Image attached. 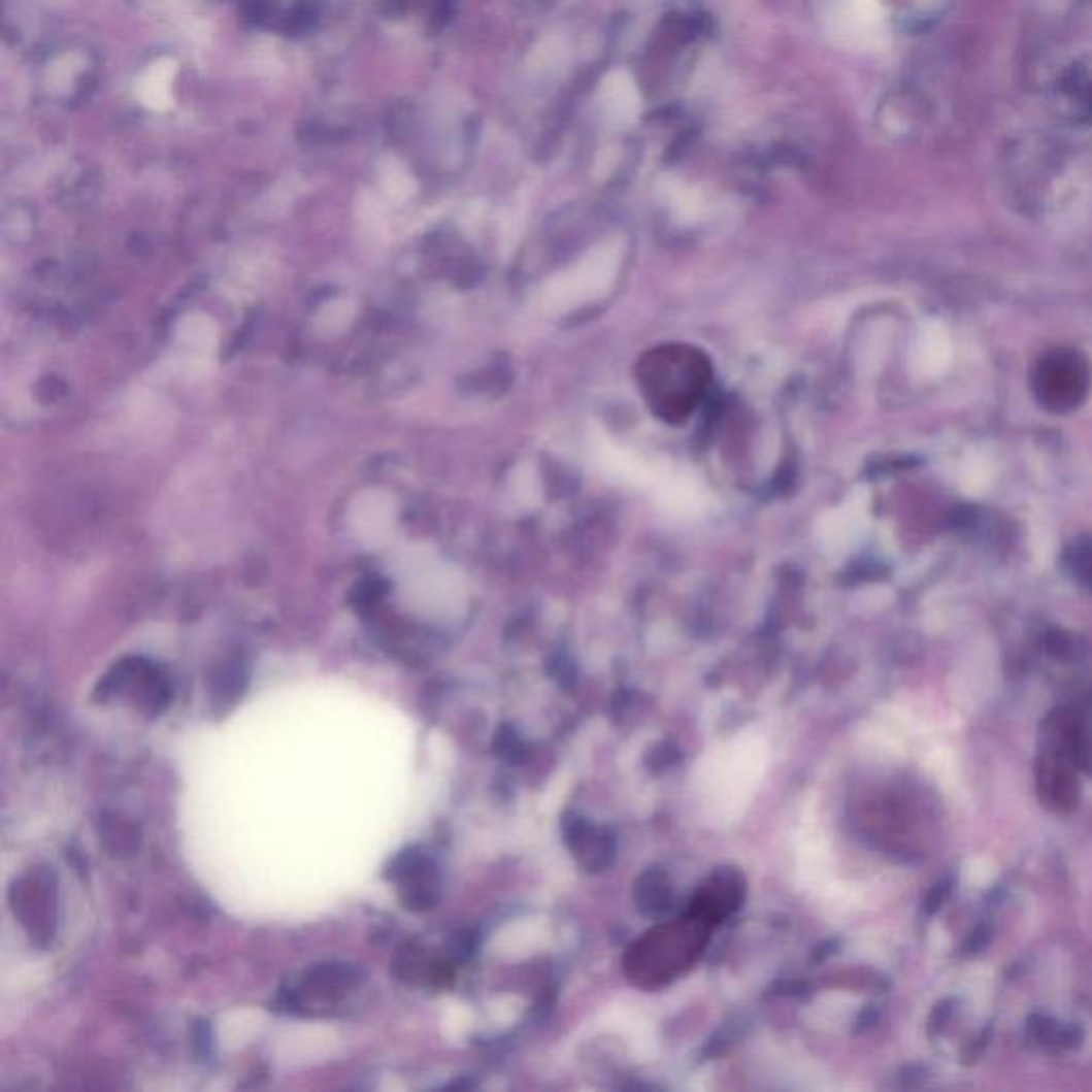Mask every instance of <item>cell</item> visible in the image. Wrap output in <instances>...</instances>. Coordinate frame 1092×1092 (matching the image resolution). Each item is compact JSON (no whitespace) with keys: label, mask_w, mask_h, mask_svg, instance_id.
Returning a JSON list of instances; mask_svg holds the SVG:
<instances>
[{"label":"cell","mask_w":1092,"mask_h":1092,"mask_svg":"<svg viewBox=\"0 0 1092 1092\" xmlns=\"http://www.w3.org/2000/svg\"><path fill=\"white\" fill-rule=\"evenodd\" d=\"M710 369L706 359L692 349H660L640 367L642 391L653 410L674 421L690 415L700 401Z\"/></svg>","instance_id":"cell-1"},{"label":"cell","mask_w":1092,"mask_h":1092,"mask_svg":"<svg viewBox=\"0 0 1092 1092\" xmlns=\"http://www.w3.org/2000/svg\"><path fill=\"white\" fill-rule=\"evenodd\" d=\"M1033 389L1048 410L1069 412L1088 395L1090 367L1076 351H1054L1035 367Z\"/></svg>","instance_id":"cell-2"},{"label":"cell","mask_w":1092,"mask_h":1092,"mask_svg":"<svg viewBox=\"0 0 1092 1092\" xmlns=\"http://www.w3.org/2000/svg\"><path fill=\"white\" fill-rule=\"evenodd\" d=\"M11 909L35 944L54 939L56 878L49 868H35L11 888Z\"/></svg>","instance_id":"cell-3"},{"label":"cell","mask_w":1092,"mask_h":1092,"mask_svg":"<svg viewBox=\"0 0 1092 1092\" xmlns=\"http://www.w3.org/2000/svg\"><path fill=\"white\" fill-rule=\"evenodd\" d=\"M385 875L397 884L401 902L412 912H427L440 898L438 868L419 848L397 854Z\"/></svg>","instance_id":"cell-4"},{"label":"cell","mask_w":1092,"mask_h":1092,"mask_svg":"<svg viewBox=\"0 0 1092 1092\" xmlns=\"http://www.w3.org/2000/svg\"><path fill=\"white\" fill-rule=\"evenodd\" d=\"M566 838H568L570 850L576 852L585 868L602 870L610 864L615 846H613V838L604 830L598 832L585 820L572 816L570 820H566Z\"/></svg>","instance_id":"cell-5"},{"label":"cell","mask_w":1092,"mask_h":1092,"mask_svg":"<svg viewBox=\"0 0 1092 1092\" xmlns=\"http://www.w3.org/2000/svg\"><path fill=\"white\" fill-rule=\"evenodd\" d=\"M357 971L349 964L329 962L309 969L301 982V990L315 998H333L357 984Z\"/></svg>","instance_id":"cell-6"},{"label":"cell","mask_w":1092,"mask_h":1092,"mask_svg":"<svg viewBox=\"0 0 1092 1092\" xmlns=\"http://www.w3.org/2000/svg\"><path fill=\"white\" fill-rule=\"evenodd\" d=\"M638 909L651 918H658L670 909V886L662 870H649L638 880L636 890Z\"/></svg>","instance_id":"cell-7"},{"label":"cell","mask_w":1092,"mask_h":1092,"mask_svg":"<svg viewBox=\"0 0 1092 1092\" xmlns=\"http://www.w3.org/2000/svg\"><path fill=\"white\" fill-rule=\"evenodd\" d=\"M101 838L103 843L113 852V856L133 854L139 846V832L124 822L122 818H101Z\"/></svg>","instance_id":"cell-8"},{"label":"cell","mask_w":1092,"mask_h":1092,"mask_svg":"<svg viewBox=\"0 0 1092 1092\" xmlns=\"http://www.w3.org/2000/svg\"><path fill=\"white\" fill-rule=\"evenodd\" d=\"M1067 568L1088 587H1092V542L1080 540L1073 542L1065 555Z\"/></svg>","instance_id":"cell-9"},{"label":"cell","mask_w":1092,"mask_h":1092,"mask_svg":"<svg viewBox=\"0 0 1092 1092\" xmlns=\"http://www.w3.org/2000/svg\"><path fill=\"white\" fill-rule=\"evenodd\" d=\"M1046 647L1050 653L1054 655H1067L1073 647V640L1071 636H1067L1065 632H1052L1048 638H1046Z\"/></svg>","instance_id":"cell-10"},{"label":"cell","mask_w":1092,"mask_h":1092,"mask_svg":"<svg viewBox=\"0 0 1092 1092\" xmlns=\"http://www.w3.org/2000/svg\"><path fill=\"white\" fill-rule=\"evenodd\" d=\"M948 896H950V884H941V886L934 888V890L928 894V898H926V912H928V914L939 912V909L944 907V902H946Z\"/></svg>","instance_id":"cell-11"},{"label":"cell","mask_w":1092,"mask_h":1092,"mask_svg":"<svg viewBox=\"0 0 1092 1092\" xmlns=\"http://www.w3.org/2000/svg\"><path fill=\"white\" fill-rule=\"evenodd\" d=\"M195 1039H197V1048H199V1054H207L209 1052V1026L207 1022H197L195 1026Z\"/></svg>","instance_id":"cell-12"},{"label":"cell","mask_w":1092,"mask_h":1092,"mask_svg":"<svg viewBox=\"0 0 1092 1092\" xmlns=\"http://www.w3.org/2000/svg\"><path fill=\"white\" fill-rule=\"evenodd\" d=\"M950 1016H952V1007H950L948 1003H941V1005H937V1010H934V1014H932V1020H930V1022H932V1028H937V1026H939V1028H944V1026H946V1022L950 1020Z\"/></svg>","instance_id":"cell-13"},{"label":"cell","mask_w":1092,"mask_h":1092,"mask_svg":"<svg viewBox=\"0 0 1092 1092\" xmlns=\"http://www.w3.org/2000/svg\"><path fill=\"white\" fill-rule=\"evenodd\" d=\"M984 946H986V934L975 932V934H971V941H969V948H966V950L975 954V952H980Z\"/></svg>","instance_id":"cell-14"}]
</instances>
